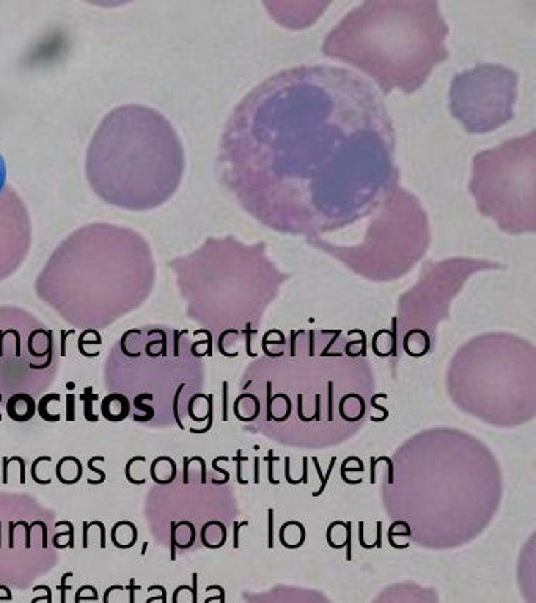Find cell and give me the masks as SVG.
<instances>
[{"mask_svg":"<svg viewBox=\"0 0 536 603\" xmlns=\"http://www.w3.org/2000/svg\"><path fill=\"white\" fill-rule=\"evenodd\" d=\"M217 176L280 235L324 237L379 209L400 182L396 132L373 84L346 68L300 65L260 82L233 108Z\"/></svg>","mask_w":536,"mask_h":603,"instance_id":"6da1fadb","label":"cell"},{"mask_svg":"<svg viewBox=\"0 0 536 603\" xmlns=\"http://www.w3.org/2000/svg\"><path fill=\"white\" fill-rule=\"evenodd\" d=\"M449 33L434 0H367L339 20L321 51L368 75L382 94H412L450 57Z\"/></svg>","mask_w":536,"mask_h":603,"instance_id":"7a4b0ae2","label":"cell"},{"mask_svg":"<svg viewBox=\"0 0 536 603\" xmlns=\"http://www.w3.org/2000/svg\"><path fill=\"white\" fill-rule=\"evenodd\" d=\"M156 280L150 242L125 225L92 222L70 232L38 273L37 291L75 318H106L147 296Z\"/></svg>","mask_w":536,"mask_h":603,"instance_id":"3957f363","label":"cell"},{"mask_svg":"<svg viewBox=\"0 0 536 603\" xmlns=\"http://www.w3.org/2000/svg\"><path fill=\"white\" fill-rule=\"evenodd\" d=\"M185 171L180 134L159 111L143 104L112 108L95 129L85 178L106 204L148 212L170 201Z\"/></svg>","mask_w":536,"mask_h":603,"instance_id":"277c9868","label":"cell"},{"mask_svg":"<svg viewBox=\"0 0 536 603\" xmlns=\"http://www.w3.org/2000/svg\"><path fill=\"white\" fill-rule=\"evenodd\" d=\"M185 296L222 300L261 310L290 275L267 255L266 242L245 244L235 236L206 237L194 251L169 261Z\"/></svg>","mask_w":536,"mask_h":603,"instance_id":"5b68a950","label":"cell"},{"mask_svg":"<svg viewBox=\"0 0 536 603\" xmlns=\"http://www.w3.org/2000/svg\"><path fill=\"white\" fill-rule=\"evenodd\" d=\"M367 220L360 242L336 244L324 237L305 242L359 275L377 282L403 277L430 249L431 228L426 211L400 182Z\"/></svg>","mask_w":536,"mask_h":603,"instance_id":"8992f818","label":"cell"},{"mask_svg":"<svg viewBox=\"0 0 536 603\" xmlns=\"http://www.w3.org/2000/svg\"><path fill=\"white\" fill-rule=\"evenodd\" d=\"M536 135L513 137L473 156L469 194L478 212L506 235L536 231Z\"/></svg>","mask_w":536,"mask_h":603,"instance_id":"52a82bcc","label":"cell"},{"mask_svg":"<svg viewBox=\"0 0 536 603\" xmlns=\"http://www.w3.org/2000/svg\"><path fill=\"white\" fill-rule=\"evenodd\" d=\"M519 74L499 63H477L456 73L449 108L467 134H489L514 118Z\"/></svg>","mask_w":536,"mask_h":603,"instance_id":"ba28073f","label":"cell"},{"mask_svg":"<svg viewBox=\"0 0 536 603\" xmlns=\"http://www.w3.org/2000/svg\"><path fill=\"white\" fill-rule=\"evenodd\" d=\"M32 220L23 198L0 178V280L11 277L29 256Z\"/></svg>","mask_w":536,"mask_h":603,"instance_id":"9c48e42d","label":"cell"},{"mask_svg":"<svg viewBox=\"0 0 536 603\" xmlns=\"http://www.w3.org/2000/svg\"><path fill=\"white\" fill-rule=\"evenodd\" d=\"M6 415L10 416V420L24 423L32 420L37 414V402L30 394L27 393H18L13 394L5 404Z\"/></svg>","mask_w":536,"mask_h":603,"instance_id":"30bf717a","label":"cell"},{"mask_svg":"<svg viewBox=\"0 0 536 603\" xmlns=\"http://www.w3.org/2000/svg\"><path fill=\"white\" fill-rule=\"evenodd\" d=\"M129 414H130V402L125 394L112 393L106 396L101 402V415L104 416L107 421H112V423L123 421L126 420Z\"/></svg>","mask_w":536,"mask_h":603,"instance_id":"8fae6325","label":"cell"},{"mask_svg":"<svg viewBox=\"0 0 536 603\" xmlns=\"http://www.w3.org/2000/svg\"><path fill=\"white\" fill-rule=\"evenodd\" d=\"M176 475H178V468L175 461L171 457L161 456L154 459L153 464L150 465V476L156 484L166 485L173 483Z\"/></svg>","mask_w":536,"mask_h":603,"instance_id":"7c38bea8","label":"cell"},{"mask_svg":"<svg viewBox=\"0 0 536 603\" xmlns=\"http://www.w3.org/2000/svg\"><path fill=\"white\" fill-rule=\"evenodd\" d=\"M111 539H112V544L116 548L126 550V548H133L137 544V539H139V531H137V526L133 522H128V520H120V522H116L112 528Z\"/></svg>","mask_w":536,"mask_h":603,"instance_id":"4fadbf2b","label":"cell"},{"mask_svg":"<svg viewBox=\"0 0 536 603\" xmlns=\"http://www.w3.org/2000/svg\"><path fill=\"white\" fill-rule=\"evenodd\" d=\"M56 478L65 485L79 483L82 478V462L74 456L61 457L56 465Z\"/></svg>","mask_w":536,"mask_h":603,"instance_id":"5bb4252c","label":"cell"},{"mask_svg":"<svg viewBox=\"0 0 536 603\" xmlns=\"http://www.w3.org/2000/svg\"><path fill=\"white\" fill-rule=\"evenodd\" d=\"M145 464H147L145 456H135L129 459L125 467V475L128 483L135 485H143L147 483V473H150V468H147Z\"/></svg>","mask_w":536,"mask_h":603,"instance_id":"9a60e30c","label":"cell"},{"mask_svg":"<svg viewBox=\"0 0 536 603\" xmlns=\"http://www.w3.org/2000/svg\"><path fill=\"white\" fill-rule=\"evenodd\" d=\"M51 473H52V457L41 456L33 461L30 476L37 484L39 485L51 484L52 483Z\"/></svg>","mask_w":536,"mask_h":603,"instance_id":"2e32d148","label":"cell"},{"mask_svg":"<svg viewBox=\"0 0 536 603\" xmlns=\"http://www.w3.org/2000/svg\"><path fill=\"white\" fill-rule=\"evenodd\" d=\"M60 399H61V397H60L59 393H51V394H46V396L41 397L39 402L37 404V412H38V415L41 418H43L44 421H49V423L60 421V418H61L60 414L54 412V415H52L51 410H47V407H49L54 401H60Z\"/></svg>","mask_w":536,"mask_h":603,"instance_id":"e0dca14e","label":"cell"},{"mask_svg":"<svg viewBox=\"0 0 536 603\" xmlns=\"http://www.w3.org/2000/svg\"><path fill=\"white\" fill-rule=\"evenodd\" d=\"M80 401H84V416L87 421H98V416L93 414V401H98L99 396L93 393L92 387L84 390V394H80Z\"/></svg>","mask_w":536,"mask_h":603,"instance_id":"ac0fdd59","label":"cell"},{"mask_svg":"<svg viewBox=\"0 0 536 603\" xmlns=\"http://www.w3.org/2000/svg\"><path fill=\"white\" fill-rule=\"evenodd\" d=\"M153 399H154V396L153 394H148V393H142L139 396H135V399L133 402L134 407L137 410H142V412H145V416L140 418V423H147L150 420H153L154 409L151 407V406H148V404H145V401H153Z\"/></svg>","mask_w":536,"mask_h":603,"instance_id":"d6986e66","label":"cell"},{"mask_svg":"<svg viewBox=\"0 0 536 603\" xmlns=\"http://www.w3.org/2000/svg\"><path fill=\"white\" fill-rule=\"evenodd\" d=\"M68 531L65 533H57L56 536L52 537V545L57 548V545L60 544V540H63L61 542V548H73L74 547V526L71 522H68Z\"/></svg>","mask_w":536,"mask_h":603,"instance_id":"ffe728a7","label":"cell"},{"mask_svg":"<svg viewBox=\"0 0 536 603\" xmlns=\"http://www.w3.org/2000/svg\"><path fill=\"white\" fill-rule=\"evenodd\" d=\"M106 461V457L104 456H93V457H90L88 459V464H87V467H88V470H90L92 473H95V475H98L99 478H98V483H96V485L98 484H102L106 481V473L102 471V470H99L98 467H96V462H104Z\"/></svg>","mask_w":536,"mask_h":603,"instance_id":"44dd1931","label":"cell"},{"mask_svg":"<svg viewBox=\"0 0 536 603\" xmlns=\"http://www.w3.org/2000/svg\"><path fill=\"white\" fill-rule=\"evenodd\" d=\"M74 401H75V396L74 394H68L66 396V412H65V415H66V420L68 421H74V418H75Z\"/></svg>","mask_w":536,"mask_h":603,"instance_id":"7402d4cb","label":"cell"},{"mask_svg":"<svg viewBox=\"0 0 536 603\" xmlns=\"http://www.w3.org/2000/svg\"><path fill=\"white\" fill-rule=\"evenodd\" d=\"M184 387H185L184 383H181L180 388H178V392H176V394H175V404H173L175 420H176V423H178V426H180V429H185V428H184V424H183V423H181V420H180V414H178V397H180V393H181V390H183Z\"/></svg>","mask_w":536,"mask_h":603,"instance_id":"603a6c76","label":"cell"},{"mask_svg":"<svg viewBox=\"0 0 536 603\" xmlns=\"http://www.w3.org/2000/svg\"><path fill=\"white\" fill-rule=\"evenodd\" d=\"M334 464H335V459H332V461H331V465H329V471H327V476H329V475H331V473H332V467H334ZM326 483H327V479L324 478V481H322V485H321V489H319L318 492H315V493H313V495H315V497H316V495H319V493H321L322 490H324V487H326Z\"/></svg>","mask_w":536,"mask_h":603,"instance_id":"cb8c5ba5","label":"cell"},{"mask_svg":"<svg viewBox=\"0 0 536 603\" xmlns=\"http://www.w3.org/2000/svg\"><path fill=\"white\" fill-rule=\"evenodd\" d=\"M2 409H4V396L0 394V421H2Z\"/></svg>","mask_w":536,"mask_h":603,"instance_id":"d4e9b609","label":"cell"},{"mask_svg":"<svg viewBox=\"0 0 536 603\" xmlns=\"http://www.w3.org/2000/svg\"><path fill=\"white\" fill-rule=\"evenodd\" d=\"M147 547H148V542H143V548H142V554H145V552H147Z\"/></svg>","mask_w":536,"mask_h":603,"instance_id":"484cf974","label":"cell"},{"mask_svg":"<svg viewBox=\"0 0 536 603\" xmlns=\"http://www.w3.org/2000/svg\"><path fill=\"white\" fill-rule=\"evenodd\" d=\"M66 387H68V388H70V390H73V388L75 387V383H74V382H70V383H68V385H66Z\"/></svg>","mask_w":536,"mask_h":603,"instance_id":"4316f807","label":"cell"}]
</instances>
